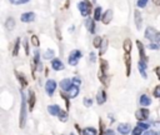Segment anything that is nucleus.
Wrapping results in <instances>:
<instances>
[{
    "label": "nucleus",
    "mask_w": 160,
    "mask_h": 135,
    "mask_svg": "<svg viewBox=\"0 0 160 135\" xmlns=\"http://www.w3.org/2000/svg\"><path fill=\"white\" fill-rule=\"evenodd\" d=\"M89 59H90V61H91V62H94V61H95V54H94V52H90Z\"/></svg>",
    "instance_id": "c03bdc74"
},
{
    "label": "nucleus",
    "mask_w": 160,
    "mask_h": 135,
    "mask_svg": "<svg viewBox=\"0 0 160 135\" xmlns=\"http://www.w3.org/2000/svg\"><path fill=\"white\" fill-rule=\"evenodd\" d=\"M60 110H61V109H60L58 105H49V106H48V111H49V114L52 115V116L58 115V114L60 112Z\"/></svg>",
    "instance_id": "6ab92c4d"
},
{
    "label": "nucleus",
    "mask_w": 160,
    "mask_h": 135,
    "mask_svg": "<svg viewBox=\"0 0 160 135\" xmlns=\"http://www.w3.org/2000/svg\"><path fill=\"white\" fill-rule=\"evenodd\" d=\"M138 126H139V128H141L142 130H144V129H146V130H149V124H146V122H142V121H139V124H138Z\"/></svg>",
    "instance_id": "c9c22d12"
},
{
    "label": "nucleus",
    "mask_w": 160,
    "mask_h": 135,
    "mask_svg": "<svg viewBox=\"0 0 160 135\" xmlns=\"http://www.w3.org/2000/svg\"><path fill=\"white\" fill-rule=\"evenodd\" d=\"M148 61H145V60H139V62H138V68H139V71H140V74H141V76L144 78V79H146V66H148V64H146Z\"/></svg>",
    "instance_id": "6e6552de"
},
{
    "label": "nucleus",
    "mask_w": 160,
    "mask_h": 135,
    "mask_svg": "<svg viewBox=\"0 0 160 135\" xmlns=\"http://www.w3.org/2000/svg\"><path fill=\"white\" fill-rule=\"evenodd\" d=\"M15 74H16V78H18V80L21 82V85H22V86H26L28 81H26V79L24 78V75H22V74H20V72H18V71H15Z\"/></svg>",
    "instance_id": "a878e982"
},
{
    "label": "nucleus",
    "mask_w": 160,
    "mask_h": 135,
    "mask_svg": "<svg viewBox=\"0 0 160 135\" xmlns=\"http://www.w3.org/2000/svg\"><path fill=\"white\" fill-rule=\"evenodd\" d=\"M81 134L82 135H96V130L94 128H85Z\"/></svg>",
    "instance_id": "393cba45"
},
{
    "label": "nucleus",
    "mask_w": 160,
    "mask_h": 135,
    "mask_svg": "<svg viewBox=\"0 0 160 135\" xmlns=\"http://www.w3.org/2000/svg\"><path fill=\"white\" fill-rule=\"evenodd\" d=\"M21 95V105H20V116H19V126L20 128H24L25 126V122H26V100H25V94L21 91L20 92Z\"/></svg>",
    "instance_id": "f257e3e1"
},
{
    "label": "nucleus",
    "mask_w": 160,
    "mask_h": 135,
    "mask_svg": "<svg viewBox=\"0 0 160 135\" xmlns=\"http://www.w3.org/2000/svg\"><path fill=\"white\" fill-rule=\"evenodd\" d=\"M85 26H86L88 31H90V34H94V31H95L94 19H86V20H85Z\"/></svg>",
    "instance_id": "f3484780"
},
{
    "label": "nucleus",
    "mask_w": 160,
    "mask_h": 135,
    "mask_svg": "<svg viewBox=\"0 0 160 135\" xmlns=\"http://www.w3.org/2000/svg\"><path fill=\"white\" fill-rule=\"evenodd\" d=\"M81 56H82V54H81V51H80V50H72V51L70 52L69 58H68V61H69V64H70V65L75 66V65L78 64V60H79Z\"/></svg>",
    "instance_id": "7ed1b4c3"
},
{
    "label": "nucleus",
    "mask_w": 160,
    "mask_h": 135,
    "mask_svg": "<svg viewBox=\"0 0 160 135\" xmlns=\"http://www.w3.org/2000/svg\"><path fill=\"white\" fill-rule=\"evenodd\" d=\"M111 19H112V11L109 9V10H106L104 14H102V22L104 24H109L110 21H111Z\"/></svg>",
    "instance_id": "2eb2a0df"
},
{
    "label": "nucleus",
    "mask_w": 160,
    "mask_h": 135,
    "mask_svg": "<svg viewBox=\"0 0 160 135\" xmlns=\"http://www.w3.org/2000/svg\"><path fill=\"white\" fill-rule=\"evenodd\" d=\"M5 26L8 30H12L15 28V20L12 18H8L6 19V22H5Z\"/></svg>",
    "instance_id": "5701e85b"
},
{
    "label": "nucleus",
    "mask_w": 160,
    "mask_h": 135,
    "mask_svg": "<svg viewBox=\"0 0 160 135\" xmlns=\"http://www.w3.org/2000/svg\"><path fill=\"white\" fill-rule=\"evenodd\" d=\"M72 80V84L75 85V86H79L80 84H81V80L79 79V78H74V79H71Z\"/></svg>",
    "instance_id": "ea45409f"
},
{
    "label": "nucleus",
    "mask_w": 160,
    "mask_h": 135,
    "mask_svg": "<svg viewBox=\"0 0 160 135\" xmlns=\"http://www.w3.org/2000/svg\"><path fill=\"white\" fill-rule=\"evenodd\" d=\"M96 101H98L99 105H102L106 101V92H105L104 89H100L98 91V94H96Z\"/></svg>",
    "instance_id": "9d476101"
},
{
    "label": "nucleus",
    "mask_w": 160,
    "mask_h": 135,
    "mask_svg": "<svg viewBox=\"0 0 160 135\" xmlns=\"http://www.w3.org/2000/svg\"><path fill=\"white\" fill-rule=\"evenodd\" d=\"M135 116H136V119L139 121H144V120H146L149 118V110H146V109H139L136 111Z\"/></svg>",
    "instance_id": "423d86ee"
},
{
    "label": "nucleus",
    "mask_w": 160,
    "mask_h": 135,
    "mask_svg": "<svg viewBox=\"0 0 160 135\" xmlns=\"http://www.w3.org/2000/svg\"><path fill=\"white\" fill-rule=\"evenodd\" d=\"M19 46H20V39H16V42H15V48L12 50V55L16 56L18 52H19Z\"/></svg>",
    "instance_id": "c756f323"
},
{
    "label": "nucleus",
    "mask_w": 160,
    "mask_h": 135,
    "mask_svg": "<svg viewBox=\"0 0 160 135\" xmlns=\"http://www.w3.org/2000/svg\"><path fill=\"white\" fill-rule=\"evenodd\" d=\"M51 68H52L54 70H56V71H60V70L64 69V64H62V61H61L60 59H54V60L51 61Z\"/></svg>",
    "instance_id": "f8f14e48"
},
{
    "label": "nucleus",
    "mask_w": 160,
    "mask_h": 135,
    "mask_svg": "<svg viewBox=\"0 0 160 135\" xmlns=\"http://www.w3.org/2000/svg\"><path fill=\"white\" fill-rule=\"evenodd\" d=\"M159 32L154 29V28H146V30H145V38L148 39V40H150L151 42H154V40H155V38H156V35H158Z\"/></svg>",
    "instance_id": "20e7f679"
},
{
    "label": "nucleus",
    "mask_w": 160,
    "mask_h": 135,
    "mask_svg": "<svg viewBox=\"0 0 160 135\" xmlns=\"http://www.w3.org/2000/svg\"><path fill=\"white\" fill-rule=\"evenodd\" d=\"M124 60H125V66H126V75L129 76L130 75V70H131V58H130V54H125Z\"/></svg>",
    "instance_id": "a211bd4d"
},
{
    "label": "nucleus",
    "mask_w": 160,
    "mask_h": 135,
    "mask_svg": "<svg viewBox=\"0 0 160 135\" xmlns=\"http://www.w3.org/2000/svg\"><path fill=\"white\" fill-rule=\"evenodd\" d=\"M29 0H10V2L11 4H14V5H20V4H25V2H28Z\"/></svg>",
    "instance_id": "f704fd0d"
},
{
    "label": "nucleus",
    "mask_w": 160,
    "mask_h": 135,
    "mask_svg": "<svg viewBox=\"0 0 160 135\" xmlns=\"http://www.w3.org/2000/svg\"><path fill=\"white\" fill-rule=\"evenodd\" d=\"M152 126H154V130H155L156 132H160V121H155V122L152 124Z\"/></svg>",
    "instance_id": "e433bc0d"
},
{
    "label": "nucleus",
    "mask_w": 160,
    "mask_h": 135,
    "mask_svg": "<svg viewBox=\"0 0 160 135\" xmlns=\"http://www.w3.org/2000/svg\"><path fill=\"white\" fill-rule=\"evenodd\" d=\"M78 9L80 10V14H81L82 16H88V15L90 14V11H91V4H90L89 1H86V0L80 1V2L78 4Z\"/></svg>",
    "instance_id": "f03ea898"
},
{
    "label": "nucleus",
    "mask_w": 160,
    "mask_h": 135,
    "mask_svg": "<svg viewBox=\"0 0 160 135\" xmlns=\"http://www.w3.org/2000/svg\"><path fill=\"white\" fill-rule=\"evenodd\" d=\"M149 48H150V49H158L159 46H158L155 42H150V44H149Z\"/></svg>",
    "instance_id": "a18cd8bd"
},
{
    "label": "nucleus",
    "mask_w": 160,
    "mask_h": 135,
    "mask_svg": "<svg viewBox=\"0 0 160 135\" xmlns=\"http://www.w3.org/2000/svg\"><path fill=\"white\" fill-rule=\"evenodd\" d=\"M154 42H155V44H156V45L160 48V32L156 35V38H155V40H154Z\"/></svg>",
    "instance_id": "37998d69"
},
{
    "label": "nucleus",
    "mask_w": 160,
    "mask_h": 135,
    "mask_svg": "<svg viewBox=\"0 0 160 135\" xmlns=\"http://www.w3.org/2000/svg\"><path fill=\"white\" fill-rule=\"evenodd\" d=\"M54 56V50H46L45 54H44V59H51Z\"/></svg>",
    "instance_id": "7c9ffc66"
},
{
    "label": "nucleus",
    "mask_w": 160,
    "mask_h": 135,
    "mask_svg": "<svg viewBox=\"0 0 160 135\" xmlns=\"http://www.w3.org/2000/svg\"><path fill=\"white\" fill-rule=\"evenodd\" d=\"M131 135H142V129H141V128H139V126H136L135 129H132Z\"/></svg>",
    "instance_id": "2f4dec72"
},
{
    "label": "nucleus",
    "mask_w": 160,
    "mask_h": 135,
    "mask_svg": "<svg viewBox=\"0 0 160 135\" xmlns=\"http://www.w3.org/2000/svg\"><path fill=\"white\" fill-rule=\"evenodd\" d=\"M152 2H154L156 6H160V0H152Z\"/></svg>",
    "instance_id": "49530a36"
},
{
    "label": "nucleus",
    "mask_w": 160,
    "mask_h": 135,
    "mask_svg": "<svg viewBox=\"0 0 160 135\" xmlns=\"http://www.w3.org/2000/svg\"><path fill=\"white\" fill-rule=\"evenodd\" d=\"M102 10H101V8H96L95 9V11H94V20H100V19H102Z\"/></svg>",
    "instance_id": "b1692460"
},
{
    "label": "nucleus",
    "mask_w": 160,
    "mask_h": 135,
    "mask_svg": "<svg viewBox=\"0 0 160 135\" xmlns=\"http://www.w3.org/2000/svg\"><path fill=\"white\" fill-rule=\"evenodd\" d=\"M134 18H135V25H136V29L140 30L141 28V22H142V19H141V15L139 12V10H135L134 11Z\"/></svg>",
    "instance_id": "dca6fc26"
},
{
    "label": "nucleus",
    "mask_w": 160,
    "mask_h": 135,
    "mask_svg": "<svg viewBox=\"0 0 160 135\" xmlns=\"http://www.w3.org/2000/svg\"><path fill=\"white\" fill-rule=\"evenodd\" d=\"M92 42H94V46H95V48H99V49H100V46H101V44H102V39H101L100 36H96Z\"/></svg>",
    "instance_id": "cd10ccee"
},
{
    "label": "nucleus",
    "mask_w": 160,
    "mask_h": 135,
    "mask_svg": "<svg viewBox=\"0 0 160 135\" xmlns=\"http://www.w3.org/2000/svg\"><path fill=\"white\" fill-rule=\"evenodd\" d=\"M70 135H75V134H72V132H70Z\"/></svg>",
    "instance_id": "de8ad7c7"
},
{
    "label": "nucleus",
    "mask_w": 160,
    "mask_h": 135,
    "mask_svg": "<svg viewBox=\"0 0 160 135\" xmlns=\"http://www.w3.org/2000/svg\"><path fill=\"white\" fill-rule=\"evenodd\" d=\"M78 94H79V86H75V85L68 91V96H69V99H70V98H71V99H72V98H76Z\"/></svg>",
    "instance_id": "412c9836"
},
{
    "label": "nucleus",
    "mask_w": 160,
    "mask_h": 135,
    "mask_svg": "<svg viewBox=\"0 0 160 135\" xmlns=\"http://www.w3.org/2000/svg\"><path fill=\"white\" fill-rule=\"evenodd\" d=\"M154 95L156 98H160V85H158L155 89H154Z\"/></svg>",
    "instance_id": "58836bf2"
},
{
    "label": "nucleus",
    "mask_w": 160,
    "mask_h": 135,
    "mask_svg": "<svg viewBox=\"0 0 160 135\" xmlns=\"http://www.w3.org/2000/svg\"><path fill=\"white\" fill-rule=\"evenodd\" d=\"M102 135H115V132H114V130L108 129V130H105V131H104V134H102Z\"/></svg>",
    "instance_id": "79ce46f5"
},
{
    "label": "nucleus",
    "mask_w": 160,
    "mask_h": 135,
    "mask_svg": "<svg viewBox=\"0 0 160 135\" xmlns=\"http://www.w3.org/2000/svg\"><path fill=\"white\" fill-rule=\"evenodd\" d=\"M20 19H21L22 22H30V21H34L35 14H34V12H24Z\"/></svg>",
    "instance_id": "ddd939ff"
},
{
    "label": "nucleus",
    "mask_w": 160,
    "mask_h": 135,
    "mask_svg": "<svg viewBox=\"0 0 160 135\" xmlns=\"http://www.w3.org/2000/svg\"><path fill=\"white\" fill-rule=\"evenodd\" d=\"M55 89H56V82L54 80H48L46 84H45V91H46V94L51 96L54 94Z\"/></svg>",
    "instance_id": "39448f33"
},
{
    "label": "nucleus",
    "mask_w": 160,
    "mask_h": 135,
    "mask_svg": "<svg viewBox=\"0 0 160 135\" xmlns=\"http://www.w3.org/2000/svg\"><path fill=\"white\" fill-rule=\"evenodd\" d=\"M82 102H84V105H85L86 108H89V106H91V104H92V100H91L90 98H85V99L82 100Z\"/></svg>",
    "instance_id": "72a5a7b5"
},
{
    "label": "nucleus",
    "mask_w": 160,
    "mask_h": 135,
    "mask_svg": "<svg viewBox=\"0 0 160 135\" xmlns=\"http://www.w3.org/2000/svg\"><path fill=\"white\" fill-rule=\"evenodd\" d=\"M35 100H36V98H35V92L32 91V90H30L29 91V99H28V104H29V109H30V111L34 109V106H35Z\"/></svg>",
    "instance_id": "4468645a"
},
{
    "label": "nucleus",
    "mask_w": 160,
    "mask_h": 135,
    "mask_svg": "<svg viewBox=\"0 0 160 135\" xmlns=\"http://www.w3.org/2000/svg\"><path fill=\"white\" fill-rule=\"evenodd\" d=\"M146 2H148V0H138V6L139 8H145Z\"/></svg>",
    "instance_id": "4c0bfd02"
},
{
    "label": "nucleus",
    "mask_w": 160,
    "mask_h": 135,
    "mask_svg": "<svg viewBox=\"0 0 160 135\" xmlns=\"http://www.w3.org/2000/svg\"><path fill=\"white\" fill-rule=\"evenodd\" d=\"M122 49H124L125 54H130V51H131V41H130V39H126V40L124 41Z\"/></svg>",
    "instance_id": "4be33fe9"
},
{
    "label": "nucleus",
    "mask_w": 160,
    "mask_h": 135,
    "mask_svg": "<svg viewBox=\"0 0 160 135\" xmlns=\"http://www.w3.org/2000/svg\"><path fill=\"white\" fill-rule=\"evenodd\" d=\"M130 129H131L130 124H126V122H122V124L118 125V131L120 134H122V135H128L130 132Z\"/></svg>",
    "instance_id": "1a4fd4ad"
},
{
    "label": "nucleus",
    "mask_w": 160,
    "mask_h": 135,
    "mask_svg": "<svg viewBox=\"0 0 160 135\" xmlns=\"http://www.w3.org/2000/svg\"><path fill=\"white\" fill-rule=\"evenodd\" d=\"M30 40H31V44H32L34 46H39V44H40V42H39V39H38V36H36V35H32Z\"/></svg>",
    "instance_id": "473e14b6"
},
{
    "label": "nucleus",
    "mask_w": 160,
    "mask_h": 135,
    "mask_svg": "<svg viewBox=\"0 0 160 135\" xmlns=\"http://www.w3.org/2000/svg\"><path fill=\"white\" fill-rule=\"evenodd\" d=\"M142 135H158V132L155 130H146Z\"/></svg>",
    "instance_id": "a19ab883"
},
{
    "label": "nucleus",
    "mask_w": 160,
    "mask_h": 135,
    "mask_svg": "<svg viewBox=\"0 0 160 135\" xmlns=\"http://www.w3.org/2000/svg\"><path fill=\"white\" fill-rule=\"evenodd\" d=\"M106 48H108V40L106 39H104L102 40V44H101V46H100V55H102L105 51H106Z\"/></svg>",
    "instance_id": "bb28decb"
},
{
    "label": "nucleus",
    "mask_w": 160,
    "mask_h": 135,
    "mask_svg": "<svg viewBox=\"0 0 160 135\" xmlns=\"http://www.w3.org/2000/svg\"><path fill=\"white\" fill-rule=\"evenodd\" d=\"M140 104L144 105V106H148V105L151 104V99H150L146 94H142V95L140 96Z\"/></svg>",
    "instance_id": "aec40b11"
},
{
    "label": "nucleus",
    "mask_w": 160,
    "mask_h": 135,
    "mask_svg": "<svg viewBox=\"0 0 160 135\" xmlns=\"http://www.w3.org/2000/svg\"><path fill=\"white\" fill-rule=\"evenodd\" d=\"M72 86H74V84H72V80H71V79H62V80L60 81V88H61L64 91H69Z\"/></svg>",
    "instance_id": "0eeeda50"
},
{
    "label": "nucleus",
    "mask_w": 160,
    "mask_h": 135,
    "mask_svg": "<svg viewBox=\"0 0 160 135\" xmlns=\"http://www.w3.org/2000/svg\"><path fill=\"white\" fill-rule=\"evenodd\" d=\"M58 116H59V119H60L61 121H66V120H68V112H66V111L60 110V112L58 114Z\"/></svg>",
    "instance_id": "c85d7f7f"
},
{
    "label": "nucleus",
    "mask_w": 160,
    "mask_h": 135,
    "mask_svg": "<svg viewBox=\"0 0 160 135\" xmlns=\"http://www.w3.org/2000/svg\"><path fill=\"white\" fill-rule=\"evenodd\" d=\"M136 45H138V50H139L140 59L148 61V58H146V55H145V50H144V45H142V42H141L140 40H138V41H136Z\"/></svg>",
    "instance_id": "9b49d317"
}]
</instances>
